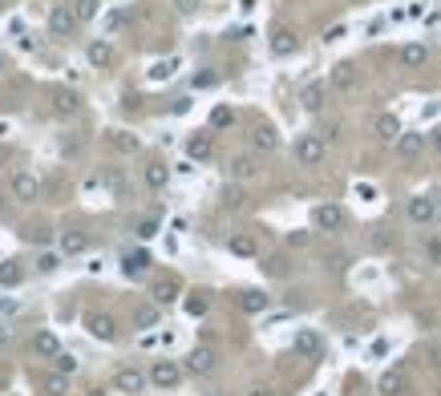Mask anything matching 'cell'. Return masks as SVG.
Listing matches in <instances>:
<instances>
[{
  "label": "cell",
  "instance_id": "6da1fadb",
  "mask_svg": "<svg viewBox=\"0 0 441 396\" xmlns=\"http://www.w3.org/2000/svg\"><path fill=\"white\" fill-rule=\"evenodd\" d=\"M328 158V142L320 133H300L296 137V162L300 166H320Z\"/></svg>",
  "mask_w": 441,
  "mask_h": 396
},
{
  "label": "cell",
  "instance_id": "7a4b0ae2",
  "mask_svg": "<svg viewBox=\"0 0 441 396\" xmlns=\"http://www.w3.org/2000/svg\"><path fill=\"white\" fill-rule=\"evenodd\" d=\"M312 222H316L320 230H328V235H340V230L349 226V215H344V207L324 202V207H316V211H312Z\"/></svg>",
  "mask_w": 441,
  "mask_h": 396
},
{
  "label": "cell",
  "instance_id": "3957f363",
  "mask_svg": "<svg viewBox=\"0 0 441 396\" xmlns=\"http://www.w3.org/2000/svg\"><path fill=\"white\" fill-rule=\"evenodd\" d=\"M77 25L81 21H77V12L69 4H53L49 8V33L53 37H69V33H77Z\"/></svg>",
  "mask_w": 441,
  "mask_h": 396
},
{
  "label": "cell",
  "instance_id": "277c9868",
  "mask_svg": "<svg viewBox=\"0 0 441 396\" xmlns=\"http://www.w3.org/2000/svg\"><path fill=\"white\" fill-rule=\"evenodd\" d=\"M405 215H409V222H417V226H429V222L438 219V198H429V194H413V198L405 202Z\"/></svg>",
  "mask_w": 441,
  "mask_h": 396
},
{
  "label": "cell",
  "instance_id": "5b68a950",
  "mask_svg": "<svg viewBox=\"0 0 441 396\" xmlns=\"http://www.w3.org/2000/svg\"><path fill=\"white\" fill-rule=\"evenodd\" d=\"M356 85H360V69H356L353 61L332 65V73H328V89H336V93H356Z\"/></svg>",
  "mask_w": 441,
  "mask_h": 396
},
{
  "label": "cell",
  "instance_id": "8992f818",
  "mask_svg": "<svg viewBox=\"0 0 441 396\" xmlns=\"http://www.w3.org/2000/svg\"><path fill=\"white\" fill-rule=\"evenodd\" d=\"M86 328H89V336L101 340V344H114V340H118V324H114V315H105V311H89Z\"/></svg>",
  "mask_w": 441,
  "mask_h": 396
},
{
  "label": "cell",
  "instance_id": "52a82bcc",
  "mask_svg": "<svg viewBox=\"0 0 441 396\" xmlns=\"http://www.w3.org/2000/svg\"><path fill=\"white\" fill-rule=\"evenodd\" d=\"M150 384H154V388H178V384H182V368H178L175 360H154Z\"/></svg>",
  "mask_w": 441,
  "mask_h": 396
},
{
  "label": "cell",
  "instance_id": "ba28073f",
  "mask_svg": "<svg viewBox=\"0 0 441 396\" xmlns=\"http://www.w3.org/2000/svg\"><path fill=\"white\" fill-rule=\"evenodd\" d=\"M146 380H150V376H146L142 368H118V372H114V388L126 393V396H138L146 388Z\"/></svg>",
  "mask_w": 441,
  "mask_h": 396
},
{
  "label": "cell",
  "instance_id": "9c48e42d",
  "mask_svg": "<svg viewBox=\"0 0 441 396\" xmlns=\"http://www.w3.org/2000/svg\"><path fill=\"white\" fill-rule=\"evenodd\" d=\"M292 348H296V356H304V360H320V352H324V340H320V332L304 328V332H296Z\"/></svg>",
  "mask_w": 441,
  "mask_h": 396
},
{
  "label": "cell",
  "instance_id": "30bf717a",
  "mask_svg": "<svg viewBox=\"0 0 441 396\" xmlns=\"http://www.w3.org/2000/svg\"><path fill=\"white\" fill-rule=\"evenodd\" d=\"M86 61L93 65V69H110V65L118 61V49H114V44L105 41V37H101V41H89V49H86Z\"/></svg>",
  "mask_w": 441,
  "mask_h": 396
},
{
  "label": "cell",
  "instance_id": "8fae6325",
  "mask_svg": "<svg viewBox=\"0 0 441 396\" xmlns=\"http://www.w3.org/2000/svg\"><path fill=\"white\" fill-rule=\"evenodd\" d=\"M393 150H397L401 158H409V162H413V158H421V154H425V133L405 130L397 142H393Z\"/></svg>",
  "mask_w": 441,
  "mask_h": 396
},
{
  "label": "cell",
  "instance_id": "7c38bea8",
  "mask_svg": "<svg viewBox=\"0 0 441 396\" xmlns=\"http://www.w3.org/2000/svg\"><path fill=\"white\" fill-rule=\"evenodd\" d=\"M324 97H328V81H308V85L300 89V105L308 114H320L324 109Z\"/></svg>",
  "mask_w": 441,
  "mask_h": 396
},
{
  "label": "cell",
  "instance_id": "4fadbf2b",
  "mask_svg": "<svg viewBox=\"0 0 441 396\" xmlns=\"http://www.w3.org/2000/svg\"><path fill=\"white\" fill-rule=\"evenodd\" d=\"M186 154H190V162H211V154H215V142H211V133H207V130L190 133V142H186Z\"/></svg>",
  "mask_w": 441,
  "mask_h": 396
},
{
  "label": "cell",
  "instance_id": "5bb4252c",
  "mask_svg": "<svg viewBox=\"0 0 441 396\" xmlns=\"http://www.w3.org/2000/svg\"><path fill=\"white\" fill-rule=\"evenodd\" d=\"M37 190H41L37 174H29V170H16V174H12V194H16L21 202H33V198H37Z\"/></svg>",
  "mask_w": 441,
  "mask_h": 396
},
{
  "label": "cell",
  "instance_id": "9a60e30c",
  "mask_svg": "<svg viewBox=\"0 0 441 396\" xmlns=\"http://www.w3.org/2000/svg\"><path fill=\"white\" fill-rule=\"evenodd\" d=\"M397 61H401V69H421L425 61H429V44H401V53H397Z\"/></svg>",
  "mask_w": 441,
  "mask_h": 396
},
{
  "label": "cell",
  "instance_id": "2e32d148",
  "mask_svg": "<svg viewBox=\"0 0 441 396\" xmlns=\"http://www.w3.org/2000/svg\"><path fill=\"white\" fill-rule=\"evenodd\" d=\"M251 150H255V154L279 150V133H275V126H255V130H251Z\"/></svg>",
  "mask_w": 441,
  "mask_h": 396
},
{
  "label": "cell",
  "instance_id": "e0dca14e",
  "mask_svg": "<svg viewBox=\"0 0 441 396\" xmlns=\"http://www.w3.org/2000/svg\"><path fill=\"white\" fill-rule=\"evenodd\" d=\"M296 49H300V37L292 29H275L271 33V57H292Z\"/></svg>",
  "mask_w": 441,
  "mask_h": 396
},
{
  "label": "cell",
  "instance_id": "ac0fdd59",
  "mask_svg": "<svg viewBox=\"0 0 441 396\" xmlns=\"http://www.w3.org/2000/svg\"><path fill=\"white\" fill-rule=\"evenodd\" d=\"M239 308L247 311V315H264V311L271 308V295H267V291H255V287H247V291L239 295Z\"/></svg>",
  "mask_w": 441,
  "mask_h": 396
},
{
  "label": "cell",
  "instance_id": "d6986e66",
  "mask_svg": "<svg viewBox=\"0 0 441 396\" xmlns=\"http://www.w3.org/2000/svg\"><path fill=\"white\" fill-rule=\"evenodd\" d=\"M373 130H377V137H381V142H397L401 133V118L397 114H377V122H373Z\"/></svg>",
  "mask_w": 441,
  "mask_h": 396
},
{
  "label": "cell",
  "instance_id": "ffe728a7",
  "mask_svg": "<svg viewBox=\"0 0 441 396\" xmlns=\"http://www.w3.org/2000/svg\"><path fill=\"white\" fill-rule=\"evenodd\" d=\"M186 372H194V376L215 372V352H211V348H194V352L186 356Z\"/></svg>",
  "mask_w": 441,
  "mask_h": 396
},
{
  "label": "cell",
  "instance_id": "44dd1931",
  "mask_svg": "<svg viewBox=\"0 0 441 396\" xmlns=\"http://www.w3.org/2000/svg\"><path fill=\"white\" fill-rule=\"evenodd\" d=\"M150 271V251H130L126 259H122V275L126 279H142Z\"/></svg>",
  "mask_w": 441,
  "mask_h": 396
},
{
  "label": "cell",
  "instance_id": "7402d4cb",
  "mask_svg": "<svg viewBox=\"0 0 441 396\" xmlns=\"http://www.w3.org/2000/svg\"><path fill=\"white\" fill-rule=\"evenodd\" d=\"M89 251V235L86 230H65L61 235V255L69 259V255H86Z\"/></svg>",
  "mask_w": 441,
  "mask_h": 396
},
{
  "label": "cell",
  "instance_id": "603a6c76",
  "mask_svg": "<svg viewBox=\"0 0 441 396\" xmlns=\"http://www.w3.org/2000/svg\"><path fill=\"white\" fill-rule=\"evenodd\" d=\"M33 352L41 356V360H53V356H61V340L45 328V332H37V336H33Z\"/></svg>",
  "mask_w": 441,
  "mask_h": 396
},
{
  "label": "cell",
  "instance_id": "cb8c5ba5",
  "mask_svg": "<svg viewBox=\"0 0 441 396\" xmlns=\"http://www.w3.org/2000/svg\"><path fill=\"white\" fill-rule=\"evenodd\" d=\"M41 393L45 396H69V376H65V372H57V368H53V372H45V376H41Z\"/></svg>",
  "mask_w": 441,
  "mask_h": 396
},
{
  "label": "cell",
  "instance_id": "d4e9b609",
  "mask_svg": "<svg viewBox=\"0 0 441 396\" xmlns=\"http://www.w3.org/2000/svg\"><path fill=\"white\" fill-rule=\"evenodd\" d=\"M377 393L381 396H401L405 393V372H401V368H389V372L377 380Z\"/></svg>",
  "mask_w": 441,
  "mask_h": 396
},
{
  "label": "cell",
  "instance_id": "484cf974",
  "mask_svg": "<svg viewBox=\"0 0 441 396\" xmlns=\"http://www.w3.org/2000/svg\"><path fill=\"white\" fill-rule=\"evenodd\" d=\"M53 109H57L61 118H73V114L81 109V101H77V93H69V89H53Z\"/></svg>",
  "mask_w": 441,
  "mask_h": 396
},
{
  "label": "cell",
  "instance_id": "4316f807",
  "mask_svg": "<svg viewBox=\"0 0 441 396\" xmlns=\"http://www.w3.org/2000/svg\"><path fill=\"white\" fill-rule=\"evenodd\" d=\"M227 251L239 255V259H255V255H260V247H255L251 235H231V239H227Z\"/></svg>",
  "mask_w": 441,
  "mask_h": 396
},
{
  "label": "cell",
  "instance_id": "83f0119b",
  "mask_svg": "<svg viewBox=\"0 0 441 396\" xmlns=\"http://www.w3.org/2000/svg\"><path fill=\"white\" fill-rule=\"evenodd\" d=\"M150 295H154V304H158V308L175 304V300H178V279H158V283L150 287Z\"/></svg>",
  "mask_w": 441,
  "mask_h": 396
},
{
  "label": "cell",
  "instance_id": "f1b7e54d",
  "mask_svg": "<svg viewBox=\"0 0 441 396\" xmlns=\"http://www.w3.org/2000/svg\"><path fill=\"white\" fill-rule=\"evenodd\" d=\"M142 178H146V186H150V190H162V186L171 182V166H162V162H150V166L142 170Z\"/></svg>",
  "mask_w": 441,
  "mask_h": 396
},
{
  "label": "cell",
  "instance_id": "f546056e",
  "mask_svg": "<svg viewBox=\"0 0 441 396\" xmlns=\"http://www.w3.org/2000/svg\"><path fill=\"white\" fill-rule=\"evenodd\" d=\"M21 279H25V267L16 263V259H4V263H0V283H4V287H16Z\"/></svg>",
  "mask_w": 441,
  "mask_h": 396
},
{
  "label": "cell",
  "instance_id": "4dcf8cb0",
  "mask_svg": "<svg viewBox=\"0 0 441 396\" xmlns=\"http://www.w3.org/2000/svg\"><path fill=\"white\" fill-rule=\"evenodd\" d=\"M175 69H178V57H162V61L150 65V81H166V77H175Z\"/></svg>",
  "mask_w": 441,
  "mask_h": 396
},
{
  "label": "cell",
  "instance_id": "1f68e13d",
  "mask_svg": "<svg viewBox=\"0 0 441 396\" xmlns=\"http://www.w3.org/2000/svg\"><path fill=\"white\" fill-rule=\"evenodd\" d=\"M134 324H138L142 332H146V328H154V324H158V304H146V308H138V311H134Z\"/></svg>",
  "mask_w": 441,
  "mask_h": 396
},
{
  "label": "cell",
  "instance_id": "d6a6232c",
  "mask_svg": "<svg viewBox=\"0 0 441 396\" xmlns=\"http://www.w3.org/2000/svg\"><path fill=\"white\" fill-rule=\"evenodd\" d=\"M110 142H114V146H118L122 154H134V150L142 146V142H138L134 133H126V130H114V133H110Z\"/></svg>",
  "mask_w": 441,
  "mask_h": 396
},
{
  "label": "cell",
  "instance_id": "836d02e7",
  "mask_svg": "<svg viewBox=\"0 0 441 396\" xmlns=\"http://www.w3.org/2000/svg\"><path fill=\"white\" fill-rule=\"evenodd\" d=\"M207 308H211V295H203V291L186 295V315H207Z\"/></svg>",
  "mask_w": 441,
  "mask_h": 396
},
{
  "label": "cell",
  "instance_id": "e575fe53",
  "mask_svg": "<svg viewBox=\"0 0 441 396\" xmlns=\"http://www.w3.org/2000/svg\"><path fill=\"white\" fill-rule=\"evenodd\" d=\"M97 4H101V0H69V8L77 12V21H93V16H97Z\"/></svg>",
  "mask_w": 441,
  "mask_h": 396
},
{
  "label": "cell",
  "instance_id": "d590c367",
  "mask_svg": "<svg viewBox=\"0 0 441 396\" xmlns=\"http://www.w3.org/2000/svg\"><path fill=\"white\" fill-rule=\"evenodd\" d=\"M126 21H130V16H126V12H122V8H110V12H105V16H101V29H105V33H118V29H122V25H126Z\"/></svg>",
  "mask_w": 441,
  "mask_h": 396
},
{
  "label": "cell",
  "instance_id": "8d00e7d4",
  "mask_svg": "<svg viewBox=\"0 0 441 396\" xmlns=\"http://www.w3.org/2000/svg\"><path fill=\"white\" fill-rule=\"evenodd\" d=\"M53 368L57 372H65V376H73L81 364H77V356H69V352H61V356H53Z\"/></svg>",
  "mask_w": 441,
  "mask_h": 396
},
{
  "label": "cell",
  "instance_id": "74e56055",
  "mask_svg": "<svg viewBox=\"0 0 441 396\" xmlns=\"http://www.w3.org/2000/svg\"><path fill=\"white\" fill-rule=\"evenodd\" d=\"M231 178H255V162L251 158H235L231 162Z\"/></svg>",
  "mask_w": 441,
  "mask_h": 396
},
{
  "label": "cell",
  "instance_id": "f35d334b",
  "mask_svg": "<svg viewBox=\"0 0 441 396\" xmlns=\"http://www.w3.org/2000/svg\"><path fill=\"white\" fill-rule=\"evenodd\" d=\"M219 85V73H215V69H199V73H194V89H215Z\"/></svg>",
  "mask_w": 441,
  "mask_h": 396
},
{
  "label": "cell",
  "instance_id": "ab89813d",
  "mask_svg": "<svg viewBox=\"0 0 441 396\" xmlns=\"http://www.w3.org/2000/svg\"><path fill=\"white\" fill-rule=\"evenodd\" d=\"M231 122H235V114H231V109H227V105H219V109H215V114H211V130H227V126H231Z\"/></svg>",
  "mask_w": 441,
  "mask_h": 396
},
{
  "label": "cell",
  "instance_id": "60d3db41",
  "mask_svg": "<svg viewBox=\"0 0 441 396\" xmlns=\"http://www.w3.org/2000/svg\"><path fill=\"white\" fill-rule=\"evenodd\" d=\"M154 235H158V219H142V222H138V239H142V243H146V239H154Z\"/></svg>",
  "mask_w": 441,
  "mask_h": 396
},
{
  "label": "cell",
  "instance_id": "b9f144b4",
  "mask_svg": "<svg viewBox=\"0 0 441 396\" xmlns=\"http://www.w3.org/2000/svg\"><path fill=\"white\" fill-rule=\"evenodd\" d=\"M57 267H61V259H57V255H49V251H45L41 259H37V271H41V275H49V271H57Z\"/></svg>",
  "mask_w": 441,
  "mask_h": 396
},
{
  "label": "cell",
  "instance_id": "7bdbcfd3",
  "mask_svg": "<svg viewBox=\"0 0 441 396\" xmlns=\"http://www.w3.org/2000/svg\"><path fill=\"white\" fill-rule=\"evenodd\" d=\"M308 243H312L308 230H292V235H288V247H308Z\"/></svg>",
  "mask_w": 441,
  "mask_h": 396
},
{
  "label": "cell",
  "instance_id": "ee69618b",
  "mask_svg": "<svg viewBox=\"0 0 441 396\" xmlns=\"http://www.w3.org/2000/svg\"><path fill=\"white\" fill-rule=\"evenodd\" d=\"M267 275H288V267H284V259H267Z\"/></svg>",
  "mask_w": 441,
  "mask_h": 396
},
{
  "label": "cell",
  "instance_id": "f6af8a7d",
  "mask_svg": "<svg viewBox=\"0 0 441 396\" xmlns=\"http://www.w3.org/2000/svg\"><path fill=\"white\" fill-rule=\"evenodd\" d=\"M344 33H349V29H344V25H332V29H324V41H340V37H344Z\"/></svg>",
  "mask_w": 441,
  "mask_h": 396
},
{
  "label": "cell",
  "instance_id": "bcb514c9",
  "mask_svg": "<svg viewBox=\"0 0 441 396\" xmlns=\"http://www.w3.org/2000/svg\"><path fill=\"white\" fill-rule=\"evenodd\" d=\"M356 198H364V202H373V198H377V190H373V186H356Z\"/></svg>",
  "mask_w": 441,
  "mask_h": 396
},
{
  "label": "cell",
  "instance_id": "7dc6e473",
  "mask_svg": "<svg viewBox=\"0 0 441 396\" xmlns=\"http://www.w3.org/2000/svg\"><path fill=\"white\" fill-rule=\"evenodd\" d=\"M429 146H433V154H441V126L429 133Z\"/></svg>",
  "mask_w": 441,
  "mask_h": 396
},
{
  "label": "cell",
  "instance_id": "c3c4849f",
  "mask_svg": "<svg viewBox=\"0 0 441 396\" xmlns=\"http://www.w3.org/2000/svg\"><path fill=\"white\" fill-rule=\"evenodd\" d=\"M199 8V0H178V12H194Z\"/></svg>",
  "mask_w": 441,
  "mask_h": 396
},
{
  "label": "cell",
  "instance_id": "681fc988",
  "mask_svg": "<svg viewBox=\"0 0 441 396\" xmlns=\"http://www.w3.org/2000/svg\"><path fill=\"white\" fill-rule=\"evenodd\" d=\"M429 259H433V263H441V243H429Z\"/></svg>",
  "mask_w": 441,
  "mask_h": 396
},
{
  "label": "cell",
  "instance_id": "f907efd6",
  "mask_svg": "<svg viewBox=\"0 0 441 396\" xmlns=\"http://www.w3.org/2000/svg\"><path fill=\"white\" fill-rule=\"evenodd\" d=\"M8 340H12V328H4V324H0V348H4Z\"/></svg>",
  "mask_w": 441,
  "mask_h": 396
},
{
  "label": "cell",
  "instance_id": "816d5d0a",
  "mask_svg": "<svg viewBox=\"0 0 441 396\" xmlns=\"http://www.w3.org/2000/svg\"><path fill=\"white\" fill-rule=\"evenodd\" d=\"M8 69H12V65H8V57H4V53H0V77H4V73H8Z\"/></svg>",
  "mask_w": 441,
  "mask_h": 396
},
{
  "label": "cell",
  "instance_id": "f5cc1de1",
  "mask_svg": "<svg viewBox=\"0 0 441 396\" xmlns=\"http://www.w3.org/2000/svg\"><path fill=\"white\" fill-rule=\"evenodd\" d=\"M251 396H275V393H267V388H251Z\"/></svg>",
  "mask_w": 441,
  "mask_h": 396
},
{
  "label": "cell",
  "instance_id": "db71d44e",
  "mask_svg": "<svg viewBox=\"0 0 441 396\" xmlns=\"http://www.w3.org/2000/svg\"><path fill=\"white\" fill-rule=\"evenodd\" d=\"M207 396H223V393H207Z\"/></svg>",
  "mask_w": 441,
  "mask_h": 396
}]
</instances>
